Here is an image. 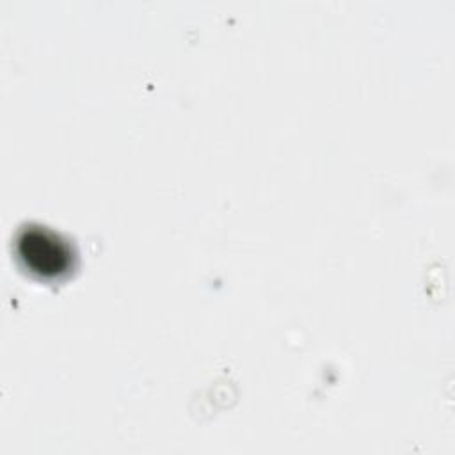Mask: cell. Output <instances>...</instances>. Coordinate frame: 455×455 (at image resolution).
<instances>
[{"label":"cell","mask_w":455,"mask_h":455,"mask_svg":"<svg viewBox=\"0 0 455 455\" xmlns=\"http://www.w3.org/2000/svg\"><path fill=\"white\" fill-rule=\"evenodd\" d=\"M23 263L41 277H57L71 267V249L46 228H25L18 236Z\"/></svg>","instance_id":"cell-1"}]
</instances>
